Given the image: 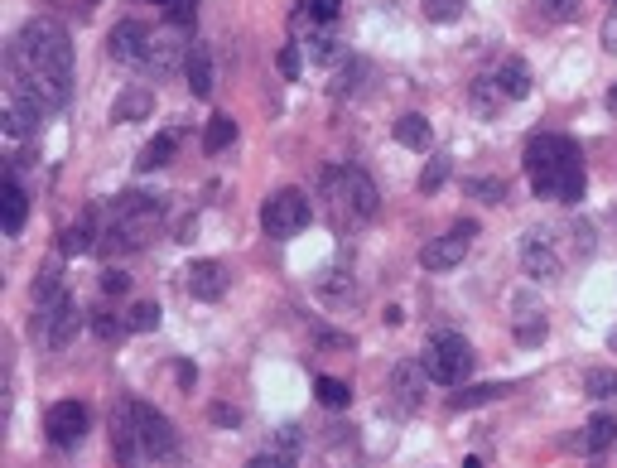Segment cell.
Returning <instances> with one entry per match:
<instances>
[{"label": "cell", "mask_w": 617, "mask_h": 468, "mask_svg": "<svg viewBox=\"0 0 617 468\" xmlns=\"http://www.w3.org/2000/svg\"><path fill=\"white\" fill-rule=\"evenodd\" d=\"M54 5L73 10V15H92V5H97V0H54Z\"/></svg>", "instance_id": "48"}, {"label": "cell", "mask_w": 617, "mask_h": 468, "mask_svg": "<svg viewBox=\"0 0 617 468\" xmlns=\"http://www.w3.org/2000/svg\"><path fill=\"white\" fill-rule=\"evenodd\" d=\"M521 261H526V276L531 280H555L560 276V256L550 251V242H545L540 232H531V237L521 242Z\"/></svg>", "instance_id": "16"}, {"label": "cell", "mask_w": 617, "mask_h": 468, "mask_svg": "<svg viewBox=\"0 0 617 468\" xmlns=\"http://www.w3.org/2000/svg\"><path fill=\"white\" fill-rule=\"evenodd\" d=\"M295 449H299V425H280V444H275V454L295 459Z\"/></svg>", "instance_id": "40"}, {"label": "cell", "mask_w": 617, "mask_h": 468, "mask_svg": "<svg viewBox=\"0 0 617 468\" xmlns=\"http://www.w3.org/2000/svg\"><path fill=\"white\" fill-rule=\"evenodd\" d=\"M338 5H343V0H304V10H309L314 20H338Z\"/></svg>", "instance_id": "41"}, {"label": "cell", "mask_w": 617, "mask_h": 468, "mask_svg": "<svg viewBox=\"0 0 617 468\" xmlns=\"http://www.w3.org/2000/svg\"><path fill=\"white\" fill-rule=\"evenodd\" d=\"M44 116H49V111H44L39 97H29L25 87H5V136H15V140L34 136Z\"/></svg>", "instance_id": "9"}, {"label": "cell", "mask_w": 617, "mask_h": 468, "mask_svg": "<svg viewBox=\"0 0 617 468\" xmlns=\"http://www.w3.org/2000/svg\"><path fill=\"white\" fill-rule=\"evenodd\" d=\"M135 430H140V454L145 459H174V425L150 401H135Z\"/></svg>", "instance_id": "8"}, {"label": "cell", "mask_w": 617, "mask_h": 468, "mask_svg": "<svg viewBox=\"0 0 617 468\" xmlns=\"http://www.w3.org/2000/svg\"><path fill=\"white\" fill-rule=\"evenodd\" d=\"M314 218V208H309V198L304 189H275L261 203V227H266V237H295L304 232Z\"/></svg>", "instance_id": "5"}, {"label": "cell", "mask_w": 617, "mask_h": 468, "mask_svg": "<svg viewBox=\"0 0 617 468\" xmlns=\"http://www.w3.org/2000/svg\"><path fill=\"white\" fill-rule=\"evenodd\" d=\"M92 329H97V338H121V333H131V329H126V319L116 324L111 314H97V319H92Z\"/></svg>", "instance_id": "39"}, {"label": "cell", "mask_w": 617, "mask_h": 468, "mask_svg": "<svg viewBox=\"0 0 617 468\" xmlns=\"http://www.w3.org/2000/svg\"><path fill=\"white\" fill-rule=\"evenodd\" d=\"M164 10H169V20L179 29H188L198 20V0H164Z\"/></svg>", "instance_id": "35"}, {"label": "cell", "mask_w": 617, "mask_h": 468, "mask_svg": "<svg viewBox=\"0 0 617 468\" xmlns=\"http://www.w3.org/2000/svg\"><path fill=\"white\" fill-rule=\"evenodd\" d=\"M425 372H430V382L439 386H463L473 377V343L463 338V333H430V343H425Z\"/></svg>", "instance_id": "4"}, {"label": "cell", "mask_w": 617, "mask_h": 468, "mask_svg": "<svg viewBox=\"0 0 617 468\" xmlns=\"http://www.w3.org/2000/svg\"><path fill=\"white\" fill-rule=\"evenodd\" d=\"M323 189H328V203L338 222H372L376 208H381V193H376L372 174L367 169H323Z\"/></svg>", "instance_id": "3"}, {"label": "cell", "mask_w": 617, "mask_h": 468, "mask_svg": "<svg viewBox=\"0 0 617 468\" xmlns=\"http://www.w3.org/2000/svg\"><path fill=\"white\" fill-rule=\"evenodd\" d=\"M608 107H613V111H617V87H613V92H608Z\"/></svg>", "instance_id": "49"}, {"label": "cell", "mask_w": 617, "mask_h": 468, "mask_svg": "<svg viewBox=\"0 0 617 468\" xmlns=\"http://www.w3.org/2000/svg\"><path fill=\"white\" fill-rule=\"evenodd\" d=\"M362 78H367V63H362V58H352V63H343V68H338V83H333V92H338V97H348V92H357V87H362Z\"/></svg>", "instance_id": "31"}, {"label": "cell", "mask_w": 617, "mask_h": 468, "mask_svg": "<svg viewBox=\"0 0 617 468\" xmlns=\"http://www.w3.org/2000/svg\"><path fill=\"white\" fill-rule=\"evenodd\" d=\"M309 58H314V63H333V58H338V39H333L328 29H319V34L309 39Z\"/></svg>", "instance_id": "33"}, {"label": "cell", "mask_w": 617, "mask_h": 468, "mask_svg": "<svg viewBox=\"0 0 617 468\" xmlns=\"http://www.w3.org/2000/svg\"><path fill=\"white\" fill-rule=\"evenodd\" d=\"M126 329L131 333H150V329H160V304H135L131 314H126Z\"/></svg>", "instance_id": "30"}, {"label": "cell", "mask_w": 617, "mask_h": 468, "mask_svg": "<svg viewBox=\"0 0 617 468\" xmlns=\"http://www.w3.org/2000/svg\"><path fill=\"white\" fill-rule=\"evenodd\" d=\"M232 140H237V121H227V116H213V121H208V136H203V150H208V155H222V150H227Z\"/></svg>", "instance_id": "26"}, {"label": "cell", "mask_w": 617, "mask_h": 468, "mask_svg": "<svg viewBox=\"0 0 617 468\" xmlns=\"http://www.w3.org/2000/svg\"><path fill=\"white\" fill-rule=\"evenodd\" d=\"M25 218H29V198H25V189L10 179L5 193H0V222H5V237H20Z\"/></svg>", "instance_id": "19"}, {"label": "cell", "mask_w": 617, "mask_h": 468, "mask_svg": "<svg viewBox=\"0 0 617 468\" xmlns=\"http://www.w3.org/2000/svg\"><path fill=\"white\" fill-rule=\"evenodd\" d=\"M584 391L593 401H617V372L613 367H589L584 372Z\"/></svg>", "instance_id": "24"}, {"label": "cell", "mask_w": 617, "mask_h": 468, "mask_svg": "<svg viewBox=\"0 0 617 468\" xmlns=\"http://www.w3.org/2000/svg\"><path fill=\"white\" fill-rule=\"evenodd\" d=\"M111 444H116V459H121V468H135V459H140L135 401H116V406H111Z\"/></svg>", "instance_id": "12"}, {"label": "cell", "mask_w": 617, "mask_h": 468, "mask_svg": "<svg viewBox=\"0 0 617 468\" xmlns=\"http://www.w3.org/2000/svg\"><path fill=\"white\" fill-rule=\"evenodd\" d=\"M314 391H319V401H323V406H333V411H343V406L352 401L348 382H338V377H319V382H314Z\"/></svg>", "instance_id": "28"}, {"label": "cell", "mask_w": 617, "mask_h": 468, "mask_svg": "<svg viewBox=\"0 0 617 468\" xmlns=\"http://www.w3.org/2000/svg\"><path fill=\"white\" fill-rule=\"evenodd\" d=\"M507 396V386L502 382H483V386H468V391H454V411H473V406H487V401H502Z\"/></svg>", "instance_id": "22"}, {"label": "cell", "mask_w": 617, "mask_h": 468, "mask_svg": "<svg viewBox=\"0 0 617 468\" xmlns=\"http://www.w3.org/2000/svg\"><path fill=\"white\" fill-rule=\"evenodd\" d=\"M468 193H478L483 203H502V198H507V184H502V179H473Z\"/></svg>", "instance_id": "37"}, {"label": "cell", "mask_w": 617, "mask_h": 468, "mask_svg": "<svg viewBox=\"0 0 617 468\" xmlns=\"http://www.w3.org/2000/svg\"><path fill=\"white\" fill-rule=\"evenodd\" d=\"M526 179L540 198H555V203H579L584 198V184H589V169H584V155L569 136H555V131H540V136L526 140Z\"/></svg>", "instance_id": "2"}, {"label": "cell", "mask_w": 617, "mask_h": 468, "mask_svg": "<svg viewBox=\"0 0 617 468\" xmlns=\"http://www.w3.org/2000/svg\"><path fill=\"white\" fill-rule=\"evenodd\" d=\"M54 295H63V290H58V266H44V271H39V280H34V300H54Z\"/></svg>", "instance_id": "36"}, {"label": "cell", "mask_w": 617, "mask_h": 468, "mask_svg": "<svg viewBox=\"0 0 617 468\" xmlns=\"http://www.w3.org/2000/svg\"><path fill=\"white\" fill-rule=\"evenodd\" d=\"M208 415H213V425H227V430H237V425H242V415L232 411V406H213Z\"/></svg>", "instance_id": "45"}, {"label": "cell", "mask_w": 617, "mask_h": 468, "mask_svg": "<svg viewBox=\"0 0 617 468\" xmlns=\"http://www.w3.org/2000/svg\"><path fill=\"white\" fill-rule=\"evenodd\" d=\"M82 314H78V300L73 295H54V300L39 309V319H34V333L49 343V348H68L73 343V333H78Z\"/></svg>", "instance_id": "6"}, {"label": "cell", "mask_w": 617, "mask_h": 468, "mask_svg": "<svg viewBox=\"0 0 617 468\" xmlns=\"http://www.w3.org/2000/svg\"><path fill=\"white\" fill-rule=\"evenodd\" d=\"M613 5H617V0H613Z\"/></svg>", "instance_id": "50"}, {"label": "cell", "mask_w": 617, "mask_h": 468, "mask_svg": "<svg viewBox=\"0 0 617 468\" xmlns=\"http://www.w3.org/2000/svg\"><path fill=\"white\" fill-rule=\"evenodd\" d=\"M608 444H617V420L613 415H593L589 425H584V449H589V454H603Z\"/></svg>", "instance_id": "23"}, {"label": "cell", "mask_w": 617, "mask_h": 468, "mask_svg": "<svg viewBox=\"0 0 617 468\" xmlns=\"http://www.w3.org/2000/svg\"><path fill=\"white\" fill-rule=\"evenodd\" d=\"M444 179H449V160H430V165H425V174H420V189H425V193L444 189Z\"/></svg>", "instance_id": "38"}, {"label": "cell", "mask_w": 617, "mask_h": 468, "mask_svg": "<svg viewBox=\"0 0 617 468\" xmlns=\"http://www.w3.org/2000/svg\"><path fill=\"white\" fill-rule=\"evenodd\" d=\"M188 63V49L179 34H150V49H145V58H140V73H150V78H174L179 68Z\"/></svg>", "instance_id": "10"}, {"label": "cell", "mask_w": 617, "mask_h": 468, "mask_svg": "<svg viewBox=\"0 0 617 468\" xmlns=\"http://www.w3.org/2000/svg\"><path fill=\"white\" fill-rule=\"evenodd\" d=\"M540 10H545V20H555V25H574V20L584 15V0H540Z\"/></svg>", "instance_id": "29"}, {"label": "cell", "mask_w": 617, "mask_h": 468, "mask_svg": "<svg viewBox=\"0 0 617 468\" xmlns=\"http://www.w3.org/2000/svg\"><path fill=\"white\" fill-rule=\"evenodd\" d=\"M184 73H188V92L193 97H213V54H208V44H193L188 49Z\"/></svg>", "instance_id": "17"}, {"label": "cell", "mask_w": 617, "mask_h": 468, "mask_svg": "<svg viewBox=\"0 0 617 468\" xmlns=\"http://www.w3.org/2000/svg\"><path fill=\"white\" fill-rule=\"evenodd\" d=\"M246 468H290V459L270 449V454H256V459H251V464H246Z\"/></svg>", "instance_id": "46"}, {"label": "cell", "mask_w": 617, "mask_h": 468, "mask_svg": "<svg viewBox=\"0 0 617 468\" xmlns=\"http://www.w3.org/2000/svg\"><path fill=\"white\" fill-rule=\"evenodd\" d=\"M497 87H502V97H507V102L531 97V63H526V58H507V63L497 68Z\"/></svg>", "instance_id": "18"}, {"label": "cell", "mask_w": 617, "mask_h": 468, "mask_svg": "<svg viewBox=\"0 0 617 468\" xmlns=\"http://www.w3.org/2000/svg\"><path fill=\"white\" fill-rule=\"evenodd\" d=\"M497 97H502L497 78H478V83H473V102H478V111H492L497 107ZM502 102H507V97H502Z\"/></svg>", "instance_id": "34"}, {"label": "cell", "mask_w": 617, "mask_h": 468, "mask_svg": "<svg viewBox=\"0 0 617 468\" xmlns=\"http://www.w3.org/2000/svg\"><path fill=\"white\" fill-rule=\"evenodd\" d=\"M473 237H478V222H454L444 237H434L430 247L420 251V266H425V271H454L458 261L468 256Z\"/></svg>", "instance_id": "7"}, {"label": "cell", "mask_w": 617, "mask_h": 468, "mask_svg": "<svg viewBox=\"0 0 617 468\" xmlns=\"http://www.w3.org/2000/svg\"><path fill=\"white\" fill-rule=\"evenodd\" d=\"M150 107H155L150 87H126V92L116 97V107H111V121H145Z\"/></svg>", "instance_id": "20"}, {"label": "cell", "mask_w": 617, "mask_h": 468, "mask_svg": "<svg viewBox=\"0 0 617 468\" xmlns=\"http://www.w3.org/2000/svg\"><path fill=\"white\" fill-rule=\"evenodd\" d=\"M280 73H285L290 83L299 78V49H280Z\"/></svg>", "instance_id": "44"}, {"label": "cell", "mask_w": 617, "mask_h": 468, "mask_svg": "<svg viewBox=\"0 0 617 468\" xmlns=\"http://www.w3.org/2000/svg\"><path fill=\"white\" fill-rule=\"evenodd\" d=\"M314 338H319V343H328V348H352L348 333H333V329H314Z\"/></svg>", "instance_id": "47"}, {"label": "cell", "mask_w": 617, "mask_h": 468, "mask_svg": "<svg viewBox=\"0 0 617 468\" xmlns=\"http://www.w3.org/2000/svg\"><path fill=\"white\" fill-rule=\"evenodd\" d=\"M92 247H97V242H92V218L63 227V242H58V251H63V256H82V251H92Z\"/></svg>", "instance_id": "25"}, {"label": "cell", "mask_w": 617, "mask_h": 468, "mask_svg": "<svg viewBox=\"0 0 617 468\" xmlns=\"http://www.w3.org/2000/svg\"><path fill=\"white\" fill-rule=\"evenodd\" d=\"M603 49H608V54H617V5L608 10V20H603Z\"/></svg>", "instance_id": "43"}, {"label": "cell", "mask_w": 617, "mask_h": 468, "mask_svg": "<svg viewBox=\"0 0 617 468\" xmlns=\"http://www.w3.org/2000/svg\"><path fill=\"white\" fill-rule=\"evenodd\" d=\"M169 155H174V136H160V140H150L145 150H140V160H135V169H164L169 165Z\"/></svg>", "instance_id": "27"}, {"label": "cell", "mask_w": 617, "mask_h": 468, "mask_svg": "<svg viewBox=\"0 0 617 468\" xmlns=\"http://www.w3.org/2000/svg\"><path fill=\"white\" fill-rule=\"evenodd\" d=\"M430 121H425V116H420V111H410V116H401V121H396V140H401L405 150H430Z\"/></svg>", "instance_id": "21"}, {"label": "cell", "mask_w": 617, "mask_h": 468, "mask_svg": "<svg viewBox=\"0 0 617 468\" xmlns=\"http://www.w3.org/2000/svg\"><path fill=\"white\" fill-rule=\"evenodd\" d=\"M87 406L82 401H58V406H49V415H44V430H49V440L58 444V449H68V444H78L82 435H87Z\"/></svg>", "instance_id": "11"}, {"label": "cell", "mask_w": 617, "mask_h": 468, "mask_svg": "<svg viewBox=\"0 0 617 468\" xmlns=\"http://www.w3.org/2000/svg\"><path fill=\"white\" fill-rule=\"evenodd\" d=\"M10 87H25L54 116L73 92V39L58 20H29L10 44Z\"/></svg>", "instance_id": "1"}, {"label": "cell", "mask_w": 617, "mask_h": 468, "mask_svg": "<svg viewBox=\"0 0 617 468\" xmlns=\"http://www.w3.org/2000/svg\"><path fill=\"white\" fill-rule=\"evenodd\" d=\"M184 276H188V295H193V300L213 304L227 295V266H222V261H193Z\"/></svg>", "instance_id": "13"}, {"label": "cell", "mask_w": 617, "mask_h": 468, "mask_svg": "<svg viewBox=\"0 0 617 468\" xmlns=\"http://www.w3.org/2000/svg\"><path fill=\"white\" fill-rule=\"evenodd\" d=\"M102 290H107V295H126V290H131V276H121V271H107V276H102Z\"/></svg>", "instance_id": "42"}, {"label": "cell", "mask_w": 617, "mask_h": 468, "mask_svg": "<svg viewBox=\"0 0 617 468\" xmlns=\"http://www.w3.org/2000/svg\"><path fill=\"white\" fill-rule=\"evenodd\" d=\"M150 34H155V29H145L140 20H121V25L111 29V58L140 68V58H145V49H150Z\"/></svg>", "instance_id": "14"}, {"label": "cell", "mask_w": 617, "mask_h": 468, "mask_svg": "<svg viewBox=\"0 0 617 468\" xmlns=\"http://www.w3.org/2000/svg\"><path fill=\"white\" fill-rule=\"evenodd\" d=\"M425 382H430V372H425V362H396L391 367V396L401 401L405 411H415L420 406V391H425Z\"/></svg>", "instance_id": "15"}, {"label": "cell", "mask_w": 617, "mask_h": 468, "mask_svg": "<svg viewBox=\"0 0 617 468\" xmlns=\"http://www.w3.org/2000/svg\"><path fill=\"white\" fill-rule=\"evenodd\" d=\"M425 5V15H430L434 25H454L458 15H463V0H420Z\"/></svg>", "instance_id": "32"}]
</instances>
